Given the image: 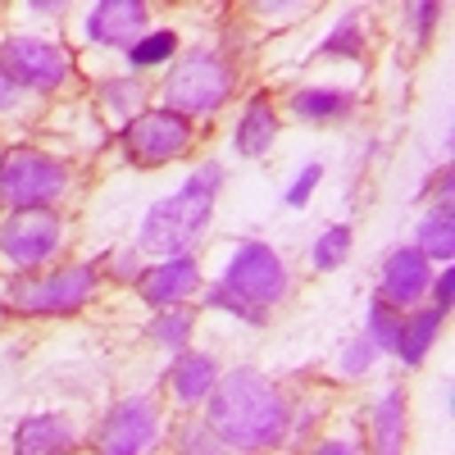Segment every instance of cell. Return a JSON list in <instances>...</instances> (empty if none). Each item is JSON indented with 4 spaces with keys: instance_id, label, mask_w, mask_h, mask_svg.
Listing matches in <instances>:
<instances>
[{
    "instance_id": "cell-14",
    "label": "cell",
    "mask_w": 455,
    "mask_h": 455,
    "mask_svg": "<svg viewBox=\"0 0 455 455\" xmlns=\"http://www.w3.org/2000/svg\"><path fill=\"white\" fill-rule=\"evenodd\" d=\"M78 451V424L64 414H28L14 428V455H73Z\"/></svg>"
},
{
    "instance_id": "cell-24",
    "label": "cell",
    "mask_w": 455,
    "mask_h": 455,
    "mask_svg": "<svg viewBox=\"0 0 455 455\" xmlns=\"http://www.w3.org/2000/svg\"><path fill=\"white\" fill-rule=\"evenodd\" d=\"M178 55V32L173 28H150L141 42L128 51V64L132 68H160V64H169Z\"/></svg>"
},
{
    "instance_id": "cell-29",
    "label": "cell",
    "mask_w": 455,
    "mask_h": 455,
    "mask_svg": "<svg viewBox=\"0 0 455 455\" xmlns=\"http://www.w3.org/2000/svg\"><path fill=\"white\" fill-rule=\"evenodd\" d=\"M373 360H378V351H373L369 337H351L347 347L337 351V369L347 373V378H364V373L373 369Z\"/></svg>"
},
{
    "instance_id": "cell-33",
    "label": "cell",
    "mask_w": 455,
    "mask_h": 455,
    "mask_svg": "<svg viewBox=\"0 0 455 455\" xmlns=\"http://www.w3.org/2000/svg\"><path fill=\"white\" fill-rule=\"evenodd\" d=\"M451 164H442V169H433L428 173V182H424V201L433 205V201H451Z\"/></svg>"
},
{
    "instance_id": "cell-21",
    "label": "cell",
    "mask_w": 455,
    "mask_h": 455,
    "mask_svg": "<svg viewBox=\"0 0 455 455\" xmlns=\"http://www.w3.org/2000/svg\"><path fill=\"white\" fill-rule=\"evenodd\" d=\"M192 328H196V310H187V306H169V310H160L156 319L146 323V337L156 341L160 351L178 355V351H187V341H192Z\"/></svg>"
},
{
    "instance_id": "cell-13",
    "label": "cell",
    "mask_w": 455,
    "mask_h": 455,
    "mask_svg": "<svg viewBox=\"0 0 455 455\" xmlns=\"http://www.w3.org/2000/svg\"><path fill=\"white\" fill-rule=\"evenodd\" d=\"M137 291L150 310H169V306H187L201 291V264L196 255H173V259H156L150 269H141Z\"/></svg>"
},
{
    "instance_id": "cell-26",
    "label": "cell",
    "mask_w": 455,
    "mask_h": 455,
    "mask_svg": "<svg viewBox=\"0 0 455 455\" xmlns=\"http://www.w3.org/2000/svg\"><path fill=\"white\" fill-rule=\"evenodd\" d=\"M205 310H219V315H233V319H242V323H255V328H264L269 323V310H259V306H251V300H242L237 291H228L223 283H214V287H205Z\"/></svg>"
},
{
    "instance_id": "cell-27",
    "label": "cell",
    "mask_w": 455,
    "mask_h": 455,
    "mask_svg": "<svg viewBox=\"0 0 455 455\" xmlns=\"http://www.w3.org/2000/svg\"><path fill=\"white\" fill-rule=\"evenodd\" d=\"M100 105L128 124V119H137V114L146 109V92L132 78H114V83H100Z\"/></svg>"
},
{
    "instance_id": "cell-23",
    "label": "cell",
    "mask_w": 455,
    "mask_h": 455,
    "mask_svg": "<svg viewBox=\"0 0 455 455\" xmlns=\"http://www.w3.org/2000/svg\"><path fill=\"white\" fill-rule=\"evenodd\" d=\"M401 332H405V310L387 306V300H369V315H364V337L373 341V351H401Z\"/></svg>"
},
{
    "instance_id": "cell-16",
    "label": "cell",
    "mask_w": 455,
    "mask_h": 455,
    "mask_svg": "<svg viewBox=\"0 0 455 455\" xmlns=\"http://www.w3.org/2000/svg\"><path fill=\"white\" fill-rule=\"evenodd\" d=\"M278 132H283V119H278L274 100L269 96H251L242 105L237 128H233V146H237V156H246V160H264L274 150Z\"/></svg>"
},
{
    "instance_id": "cell-7",
    "label": "cell",
    "mask_w": 455,
    "mask_h": 455,
    "mask_svg": "<svg viewBox=\"0 0 455 455\" xmlns=\"http://www.w3.org/2000/svg\"><path fill=\"white\" fill-rule=\"evenodd\" d=\"M219 283L228 291H237L242 300H251V306H259V310L283 306L287 291H291V274H287L283 255L269 242H242L233 255H228Z\"/></svg>"
},
{
    "instance_id": "cell-35",
    "label": "cell",
    "mask_w": 455,
    "mask_h": 455,
    "mask_svg": "<svg viewBox=\"0 0 455 455\" xmlns=\"http://www.w3.org/2000/svg\"><path fill=\"white\" fill-rule=\"evenodd\" d=\"M14 105H19V87L5 78V73H0V114H10Z\"/></svg>"
},
{
    "instance_id": "cell-6",
    "label": "cell",
    "mask_w": 455,
    "mask_h": 455,
    "mask_svg": "<svg viewBox=\"0 0 455 455\" xmlns=\"http://www.w3.org/2000/svg\"><path fill=\"white\" fill-rule=\"evenodd\" d=\"M192 119L156 105V109H141L137 119H128L119 128V146H124V160L132 169H160V164H173L178 156L192 150Z\"/></svg>"
},
{
    "instance_id": "cell-3",
    "label": "cell",
    "mask_w": 455,
    "mask_h": 455,
    "mask_svg": "<svg viewBox=\"0 0 455 455\" xmlns=\"http://www.w3.org/2000/svg\"><path fill=\"white\" fill-rule=\"evenodd\" d=\"M233 92H237L233 64L214 51H192V55L169 64L160 100H164V109L182 114V119H196V114H214L219 105H228Z\"/></svg>"
},
{
    "instance_id": "cell-9",
    "label": "cell",
    "mask_w": 455,
    "mask_h": 455,
    "mask_svg": "<svg viewBox=\"0 0 455 455\" xmlns=\"http://www.w3.org/2000/svg\"><path fill=\"white\" fill-rule=\"evenodd\" d=\"M0 73L19 87V92H36V96H51L64 87L68 78V55L46 42V36H0Z\"/></svg>"
},
{
    "instance_id": "cell-32",
    "label": "cell",
    "mask_w": 455,
    "mask_h": 455,
    "mask_svg": "<svg viewBox=\"0 0 455 455\" xmlns=\"http://www.w3.org/2000/svg\"><path fill=\"white\" fill-rule=\"evenodd\" d=\"M428 296H433V310L451 315V300H455V269H451V264H442V269L433 274V283H428Z\"/></svg>"
},
{
    "instance_id": "cell-36",
    "label": "cell",
    "mask_w": 455,
    "mask_h": 455,
    "mask_svg": "<svg viewBox=\"0 0 455 455\" xmlns=\"http://www.w3.org/2000/svg\"><path fill=\"white\" fill-rule=\"evenodd\" d=\"M28 10H32V14H60L64 5H51V0H42V5H36V0H32V5H28Z\"/></svg>"
},
{
    "instance_id": "cell-11",
    "label": "cell",
    "mask_w": 455,
    "mask_h": 455,
    "mask_svg": "<svg viewBox=\"0 0 455 455\" xmlns=\"http://www.w3.org/2000/svg\"><path fill=\"white\" fill-rule=\"evenodd\" d=\"M87 28V42L92 46H105V51H132L141 36L150 32V10L141 0H100V5L87 10L83 19Z\"/></svg>"
},
{
    "instance_id": "cell-10",
    "label": "cell",
    "mask_w": 455,
    "mask_h": 455,
    "mask_svg": "<svg viewBox=\"0 0 455 455\" xmlns=\"http://www.w3.org/2000/svg\"><path fill=\"white\" fill-rule=\"evenodd\" d=\"M160 442V401L156 396H124L100 419V455H146Z\"/></svg>"
},
{
    "instance_id": "cell-34",
    "label": "cell",
    "mask_w": 455,
    "mask_h": 455,
    "mask_svg": "<svg viewBox=\"0 0 455 455\" xmlns=\"http://www.w3.org/2000/svg\"><path fill=\"white\" fill-rule=\"evenodd\" d=\"M310 455H364V451H360V442H351V437H319V442L310 446Z\"/></svg>"
},
{
    "instance_id": "cell-25",
    "label": "cell",
    "mask_w": 455,
    "mask_h": 455,
    "mask_svg": "<svg viewBox=\"0 0 455 455\" xmlns=\"http://www.w3.org/2000/svg\"><path fill=\"white\" fill-rule=\"evenodd\" d=\"M351 223H332V228H323V233L315 237V251H310V264L319 274H328V269H337V264H347V255H351Z\"/></svg>"
},
{
    "instance_id": "cell-1",
    "label": "cell",
    "mask_w": 455,
    "mask_h": 455,
    "mask_svg": "<svg viewBox=\"0 0 455 455\" xmlns=\"http://www.w3.org/2000/svg\"><path fill=\"white\" fill-rule=\"evenodd\" d=\"M205 424L233 455H269L291 442V405L264 373L228 369L205 401Z\"/></svg>"
},
{
    "instance_id": "cell-5",
    "label": "cell",
    "mask_w": 455,
    "mask_h": 455,
    "mask_svg": "<svg viewBox=\"0 0 455 455\" xmlns=\"http://www.w3.org/2000/svg\"><path fill=\"white\" fill-rule=\"evenodd\" d=\"M68 187L64 160L36 146H10L0 156V205L5 210H55Z\"/></svg>"
},
{
    "instance_id": "cell-22",
    "label": "cell",
    "mask_w": 455,
    "mask_h": 455,
    "mask_svg": "<svg viewBox=\"0 0 455 455\" xmlns=\"http://www.w3.org/2000/svg\"><path fill=\"white\" fill-rule=\"evenodd\" d=\"M364 51H369V36H364L360 10H347L319 42V55H328V60H364Z\"/></svg>"
},
{
    "instance_id": "cell-20",
    "label": "cell",
    "mask_w": 455,
    "mask_h": 455,
    "mask_svg": "<svg viewBox=\"0 0 455 455\" xmlns=\"http://www.w3.org/2000/svg\"><path fill=\"white\" fill-rule=\"evenodd\" d=\"M442 323H446V315L433 310V306L405 315V332H401V351H396V360H401L405 369H419V364L428 360V351H433V341H437Z\"/></svg>"
},
{
    "instance_id": "cell-12",
    "label": "cell",
    "mask_w": 455,
    "mask_h": 455,
    "mask_svg": "<svg viewBox=\"0 0 455 455\" xmlns=\"http://www.w3.org/2000/svg\"><path fill=\"white\" fill-rule=\"evenodd\" d=\"M428 283H433V264L414 246H392L383 269H378V300H387L396 310H414L428 296Z\"/></svg>"
},
{
    "instance_id": "cell-2",
    "label": "cell",
    "mask_w": 455,
    "mask_h": 455,
    "mask_svg": "<svg viewBox=\"0 0 455 455\" xmlns=\"http://www.w3.org/2000/svg\"><path fill=\"white\" fill-rule=\"evenodd\" d=\"M223 187V164L205 160L182 178L178 192L160 196L146 210L141 228H137V251L156 255V259H173V255H192V246L201 242V233L210 228L214 201Z\"/></svg>"
},
{
    "instance_id": "cell-30",
    "label": "cell",
    "mask_w": 455,
    "mask_h": 455,
    "mask_svg": "<svg viewBox=\"0 0 455 455\" xmlns=\"http://www.w3.org/2000/svg\"><path fill=\"white\" fill-rule=\"evenodd\" d=\"M319 182H323V164H315V160H310L306 169H300V173L287 182L283 205H287V210H306V205H310V196L319 192Z\"/></svg>"
},
{
    "instance_id": "cell-18",
    "label": "cell",
    "mask_w": 455,
    "mask_h": 455,
    "mask_svg": "<svg viewBox=\"0 0 455 455\" xmlns=\"http://www.w3.org/2000/svg\"><path fill=\"white\" fill-rule=\"evenodd\" d=\"M414 251H419L428 264H451V255H455V205L451 201H433L428 210H424V219L414 223V242H410Z\"/></svg>"
},
{
    "instance_id": "cell-17",
    "label": "cell",
    "mask_w": 455,
    "mask_h": 455,
    "mask_svg": "<svg viewBox=\"0 0 455 455\" xmlns=\"http://www.w3.org/2000/svg\"><path fill=\"white\" fill-rule=\"evenodd\" d=\"M219 383V360L205 355V351H178L173 364H169V392L178 405H205L210 392Z\"/></svg>"
},
{
    "instance_id": "cell-4",
    "label": "cell",
    "mask_w": 455,
    "mask_h": 455,
    "mask_svg": "<svg viewBox=\"0 0 455 455\" xmlns=\"http://www.w3.org/2000/svg\"><path fill=\"white\" fill-rule=\"evenodd\" d=\"M96 264H60L51 274H14L5 283V310L14 315H73L96 296Z\"/></svg>"
},
{
    "instance_id": "cell-19",
    "label": "cell",
    "mask_w": 455,
    "mask_h": 455,
    "mask_svg": "<svg viewBox=\"0 0 455 455\" xmlns=\"http://www.w3.org/2000/svg\"><path fill=\"white\" fill-rule=\"evenodd\" d=\"M291 114L306 124H337L355 114V92L347 87H300L291 96Z\"/></svg>"
},
{
    "instance_id": "cell-15",
    "label": "cell",
    "mask_w": 455,
    "mask_h": 455,
    "mask_svg": "<svg viewBox=\"0 0 455 455\" xmlns=\"http://www.w3.org/2000/svg\"><path fill=\"white\" fill-rule=\"evenodd\" d=\"M405 433H410L405 387H387L369 410V455H405Z\"/></svg>"
},
{
    "instance_id": "cell-31",
    "label": "cell",
    "mask_w": 455,
    "mask_h": 455,
    "mask_svg": "<svg viewBox=\"0 0 455 455\" xmlns=\"http://www.w3.org/2000/svg\"><path fill=\"white\" fill-rule=\"evenodd\" d=\"M442 5H437V0H419V5H405V23H410V36H414V42H419V46H428V36H433V28L442 23Z\"/></svg>"
},
{
    "instance_id": "cell-28",
    "label": "cell",
    "mask_w": 455,
    "mask_h": 455,
    "mask_svg": "<svg viewBox=\"0 0 455 455\" xmlns=\"http://www.w3.org/2000/svg\"><path fill=\"white\" fill-rule=\"evenodd\" d=\"M178 455H228V446L210 433L205 419H187L178 428Z\"/></svg>"
},
{
    "instance_id": "cell-8",
    "label": "cell",
    "mask_w": 455,
    "mask_h": 455,
    "mask_svg": "<svg viewBox=\"0 0 455 455\" xmlns=\"http://www.w3.org/2000/svg\"><path fill=\"white\" fill-rule=\"evenodd\" d=\"M64 246V219L55 210H10L0 219V259L19 274L51 264Z\"/></svg>"
}]
</instances>
